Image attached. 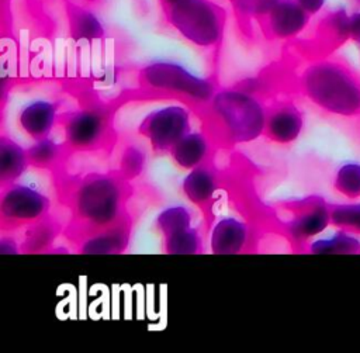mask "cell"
Wrapping results in <instances>:
<instances>
[{"label":"cell","mask_w":360,"mask_h":353,"mask_svg":"<svg viewBox=\"0 0 360 353\" xmlns=\"http://www.w3.org/2000/svg\"><path fill=\"white\" fill-rule=\"evenodd\" d=\"M131 181L114 172H89L73 177L65 187L70 212L66 235L75 245L82 238L105 229L128 212L132 195Z\"/></svg>","instance_id":"obj_1"},{"label":"cell","mask_w":360,"mask_h":353,"mask_svg":"<svg viewBox=\"0 0 360 353\" xmlns=\"http://www.w3.org/2000/svg\"><path fill=\"white\" fill-rule=\"evenodd\" d=\"M266 113L267 104L257 91L236 84L218 87L200 118L215 143L231 148L263 136Z\"/></svg>","instance_id":"obj_2"},{"label":"cell","mask_w":360,"mask_h":353,"mask_svg":"<svg viewBox=\"0 0 360 353\" xmlns=\"http://www.w3.org/2000/svg\"><path fill=\"white\" fill-rule=\"evenodd\" d=\"M300 94L325 114L360 117V76L333 58L309 60L297 76Z\"/></svg>","instance_id":"obj_3"},{"label":"cell","mask_w":360,"mask_h":353,"mask_svg":"<svg viewBox=\"0 0 360 353\" xmlns=\"http://www.w3.org/2000/svg\"><path fill=\"white\" fill-rule=\"evenodd\" d=\"M136 82L143 93L179 100L197 115H201L218 89L214 79L200 76L172 59L148 62L139 69Z\"/></svg>","instance_id":"obj_4"},{"label":"cell","mask_w":360,"mask_h":353,"mask_svg":"<svg viewBox=\"0 0 360 353\" xmlns=\"http://www.w3.org/2000/svg\"><path fill=\"white\" fill-rule=\"evenodd\" d=\"M163 11L167 24L191 45L214 51L222 44L228 14L215 0H180Z\"/></svg>","instance_id":"obj_5"},{"label":"cell","mask_w":360,"mask_h":353,"mask_svg":"<svg viewBox=\"0 0 360 353\" xmlns=\"http://www.w3.org/2000/svg\"><path fill=\"white\" fill-rule=\"evenodd\" d=\"M280 228L297 250L319 236L330 225V203L321 195H305L276 204Z\"/></svg>","instance_id":"obj_6"},{"label":"cell","mask_w":360,"mask_h":353,"mask_svg":"<svg viewBox=\"0 0 360 353\" xmlns=\"http://www.w3.org/2000/svg\"><path fill=\"white\" fill-rule=\"evenodd\" d=\"M59 124L69 152L105 150L115 139L112 115L104 107L83 105L62 115Z\"/></svg>","instance_id":"obj_7"},{"label":"cell","mask_w":360,"mask_h":353,"mask_svg":"<svg viewBox=\"0 0 360 353\" xmlns=\"http://www.w3.org/2000/svg\"><path fill=\"white\" fill-rule=\"evenodd\" d=\"M191 114L193 110L183 103L153 108L141 118L136 134L155 153H169L191 131Z\"/></svg>","instance_id":"obj_8"},{"label":"cell","mask_w":360,"mask_h":353,"mask_svg":"<svg viewBox=\"0 0 360 353\" xmlns=\"http://www.w3.org/2000/svg\"><path fill=\"white\" fill-rule=\"evenodd\" d=\"M51 214V200L39 188L20 181L1 187L0 225L3 232L25 228Z\"/></svg>","instance_id":"obj_9"},{"label":"cell","mask_w":360,"mask_h":353,"mask_svg":"<svg viewBox=\"0 0 360 353\" xmlns=\"http://www.w3.org/2000/svg\"><path fill=\"white\" fill-rule=\"evenodd\" d=\"M305 128L304 111L292 100H277L267 105L263 136L276 145L294 143Z\"/></svg>","instance_id":"obj_10"},{"label":"cell","mask_w":360,"mask_h":353,"mask_svg":"<svg viewBox=\"0 0 360 353\" xmlns=\"http://www.w3.org/2000/svg\"><path fill=\"white\" fill-rule=\"evenodd\" d=\"M311 15L295 0H280L257 23L266 38L288 41L297 38L309 24Z\"/></svg>","instance_id":"obj_11"},{"label":"cell","mask_w":360,"mask_h":353,"mask_svg":"<svg viewBox=\"0 0 360 353\" xmlns=\"http://www.w3.org/2000/svg\"><path fill=\"white\" fill-rule=\"evenodd\" d=\"M255 242L250 225L236 217H222L210 232V250L214 255H239L252 250Z\"/></svg>","instance_id":"obj_12"},{"label":"cell","mask_w":360,"mask_h":353,"mask_svg":"<svg viewBox=\"0 0 360 353\" xmlns=\"http://www.w3.org/2000/svg\"><path fill=\"white\" fill-rule=\"evenodd\" d=\"M59 104L49 98H34L24 104L17 114L20 131L32 141L51 136L53 128L60 122Z\"/></svg>","instance_id":"obj_13"},{"label":"cell","mask_w":360,"mask_h":353,"mask_svg":"<svg viewBox=\"0 0 360 353\" xmlns=\"http://www.w3.org/2000/svg\"><path fill=\"white\" fill-rule=\"evenodd\" d=\"M180 187L183 195L193 205L200 208L207 218H210L219 190V177L212 163L207 162L187 170Z\"/></svg>","instance_id":"obj_14"},{"label":"cell","mask_w":360,"mask_h":353,"mask_svg":"<svg viewBox=\"0 0 360 353\" xmlns=\"http://www.w3.org/2000/svg\"><path fill=\"white\" fill-rule=\"evenodd\" d=\"M132 218L127 214L114 225L90 233L75 243V249L83 255H118L124 253L131 242Z\"/></svg>","instance_id":"obj_15"},{"label":"cell","mask_w":360,"mask_h":353,"mask_svg":"<svg viewBox=\"0 0 360 353\" xmlns=\"http://www.w3.org/2000/svg\"><path fill=\"white\" fill-rule=\"evenodd\" d=\"M212 138L207 131H190L169 152L173 163L181 170H191L210 162Z\"/></svg>","instance_id":"obj_16"},{"label":"cell","mask_w":360,"mask_h":353,"mask_svg":"<svg viewBox=\"0 0 360 353\" xmlns=\"http://www.w3.org/2000/svg\"><path fill=\"white\" fill-rule=\"evenodd\" d=\"M27 148L15 139L1 135L0 138V184L7 186L18 181L30 167Z\"/></svg>","instance_id":"obj_17"},{"label":"cell","mask_w":360,"mask_h":353,"mask_svg":"<svg viewBox=\"0 0 360 353\" xmlns=\"http://www.w3.org/2000/svg\"><path fill=\"white\" fill-rule=\"evenodd\" d=\"M62 226L51 214L45 218L25 226L20 248L22 253L52 252L55 240L62 232Z\"/></svg>","instance_id":"obj_18"},{"label":"cell","mask_w":360,"mask_h":353,"mask_svg":"<svg viewBox=\"0 0 360 353\" xmlns=\"http://www.w3.org/2000/svg\"><path fill=\"white\" fill-rule=\"evenodd\" d=\"M68 25L75 41L94 42L105 37V27L98 15L93 10L77 4L68 6Z\"/></svg>","instance_id":"obj_19"},{"label":"cell","mask_w":360,"mask_h":353,"mask_svg":"<svg viewBox=\"0 0 360 353\" xmlns=\"http://www.w3.org/2000/svg\"><path fill=\"white\" fill-rule=\"evenodd\" d=\"M304 250L311 255H360V236L335 228L330 235L312 239Z\"/></svg>","instance_id":"obj_20"},{"label":"cell","mask_w":360,"mask_h":353,"mask_svg":"<svg viewBox=\"0 0 360 353\" xmlns=\"http://www.w3.org/2000/svg\"><path fill=\"white\" fill-rule=\"evenodd\" d=\"M27 152L31 167L48 172H56L69 153L63 142H56L51 136L34 141Z\"/></svg>","instance_id":"obj_21"},{"label":"cell","mask_w":360,"mask_h":353,"mask_svg":"<svg viewBox=\"0 0 360 353\" xmlns=\"http://www.w3.org/2000/svg\"><path fill=\"white\" fill-rule=\"evenodd\" d=\"M193 211L188 207L174 204L163 208L155 217V228L162 239H165L193 226Z\"/></svg>","instance_id":"obj_22"},{"label":"cell","mask_w":360,"mask_h":353,"mask_svg":"<svg viewBox=\"0 0 360 353\" xmlns=\"http://www.w3.org/2000/svg\"><path fill=\"white\" fill-rule=\"evenodd\" d=\"M332 187L336 194L347 201L360 200V162L347 160L340 163L333 173Z\"/></svg>","instance_id":"obj_23"},{"label":"cell","mask_w":360,"mask_h":353,"mask_svg":"<svg viewBox=\"0 0 360 353\" xmlns=\"http://www.w3.org/2000/svg\"><path fill=\"white\" fill-rule=\"evenodd\" d=\"M148 155L136 142H127L121 148L117 160V172L127 180L132 181L142 176L146 167Z\"/></svg>","instance_id":"obj_24"},{"label":"cell","mask_w":360,"mask_h":353,"mask_svg":"<svg viewBox=\"0 0 360 353\" xmlns=\"http://www.w3.org/2000/svg\"><path fill=\"white\" fill-rule=\"evenodd\" d=\"M204 249L202 235L197 226L162 239V250L167 255H197Z\"/></svg>","instance_id":"obj_25"},{"label":"cell","mask_w":360,"mask_h":353,"mask_svg":"<svg viewBox=\"0 0 360 353\" xmlns=\"http://www.w3.org/2000/svg\"><path fill=\"white\" fill-rule=\"evenodd\" d=\"M330 225L360 236V200L330 204Z\"/></svg>","instance_id":"obj_26"},{"label":"cell","mask_w":360,"mask_h":353,"mask_svg":"<svg viewBox=\"0 0 360 353\" xmlns=\"http://www.w3.org/2000/svg\"><path fill=\"white\" fill-rule=\"evenodd\" d=\"M280 0H231L235 13L245 20H260Z\"/></svg>","instance_id":"obj_27"},{"label":"cell","mask_w":360,"mask_h":353,"mask_svg":"<svg viewBox=\"0 0 360 353\" xmlns=\"http://www.w3.org/2000/svg\"><path fill=\"white\" fill-rule=\"evenodd\" d=\"M346 37L360 51V7L346 14Z\"/></svg>","instance_id":"obj_28"},{"label":"cell","mask_w":360,"mask_h":353,"mask_svg":"<svg viewBox=\"0 0 360 353\" xmlns=\"http://www.w3.org/2000/svg\"><path fill=\"white\" fill-rule=\"evenodd\" d=\"M0 253L1 255H17V253H21L20 243L15 240L14 236L6 235L3 232L1 239H0Z\"/></svg>","instance_id":"obj_29"},{"label":"cell","mask_w":360,"mask_h":353,"mask_svg":"<svg viewBox=\"0 0 360 353\" xmlns=\"http://www.w3.org/2000/svg\"><path fill=\"white\" fill-rule=\"evenodd\" d=\"M311 17L321 13L326 4V0H295Z\"/></svg>","instance_id":"obj_30"},{"label":"cell","mask_w":360,"mask_h":353,"mask_svg":"<svg viewBox=\"0 0 360 353\" xmlns=\"http://www.w3.org/2000/svg\"><path fill=\"white\" fill-rule=\"evenodd\" d=\"M159 1H160V4H162L163 8H167V7H170V6L176 4V3H179L180 0H159Z\"/></svg>","instance_id":"obj_31"},{"label":"cell","mask_w":360,"mask_h":353,"mask_svg":"<svg viewBox=\"0 0 360 353\" xmlns=\"http://www.w3.org/2000/svg\"><path fill=\"white\" fill-rule=\"evenodd\" d=\"M356 1H359V3H360V0H356Z\"/></svg>","instance_id":"obj_32"},{"label":"cell","mask_w":360,"mask_h":353,"mask_svg":"<svg viewBox=\"0 0 360 353\" xmlns=\"http://www.w3.org/2000/svg\"><path fill=\"white\" fill-rule=\"evenodd\" d=\"M89 1H93V0H89Z\"/></svg>","instance_id":"obj_33"}]
</instances>
